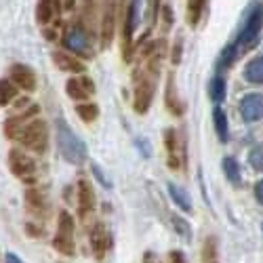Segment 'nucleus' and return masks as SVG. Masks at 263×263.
I'll use <instances>...</instances> for the list:
<instances>
[{
    "mask_svg": "<svg viewBox=\"0 0 263 263\" xmlns=\"http://www.w3.org/2000/svg\"><path fill=\"white\" fill-rule=\"evenodd\" d=\"M143 263H160V259H158L154 253H149V251H147V253L143 255Z\"/></svg>",
    "mask_w": 263,
    "mask_h": 263,
    "instance_id": "37",
    "label": "nucleus"
},
{
    "mask_svg": "<svg viewBox=\"0 0 263 263\" xmlns=\"http://www.w3.org/2000/svg\"><path fill=\"white\" fill-rule=\"evenodd\" d=\"M17 139L26 149L34 152V154H45L49 147V126L45 120L32 118L28 120V124L21 126Z\"/></svg>",
    "mask_w": 263,
    "mask_h": 263,
    "instance_id": "2",
    "label": "nucleus"
},
{
    "mask_svg": "<svg viewBox=\"0 0 263 263\" xmlns=\"http://www.w3.org/2000/svg\"><path fill=\"white\" fill-rule=\"evenodd\" d=\"M55 133H57V147H59V154L63 156V160L70 164H82L86 160V156H89V152H86V143L70 128V124L57 118Z\"/></svg>",
    "mask_w": 263,
    "mask_h": 263,
    "instance_id": "1",
    "label": "nucleus"
},
{
    "mask_svg": "<svg viewBox=\"0 0 263 263\" xmlns=\"http://www.w3.org/2000/svg\"><path fill=\"white\" fill-rule=\"evenodd\" d=\"M213 122H215V130H217V137L221 139V141H228L230 137V130H228V116L221 107H215L213 109Z\"/></svg>",
    "mask_w": 263,
    "mask_h": 263,
    "instance_id": "20",
    "label": "nucleus"
},
{
    "mask_svg": "<svg viewBox=\"0 0 263 263\" xmlns=\"http://www.w3.org/2000/svg\"><path fill=\"white\" fill-rule=\"evenodd\" d=\"M202 263H221L219 261V247H217V238L209 236L204 240L202 247Z\"/></svg>",
    "mask_w": 263,
    "mask_h": 263,
    "instance_id": "23",
    "label": "nucleus"
},
{
    "mask_svg": "<svg viewBox=\"0 0 263 263\" xmlns=\"http://www.w3.org/2000/svg\"><path fill=\"white\" fill-rule=\"evenodd\" d=\"M9 80L17 86V91H26V93H32L36 91V72L26 63H13L11 70H9Z\"/></svg>",
    "mask_w": 263,
    "mask_h": 263,
    "instance_id": "9",
    "label": "nucleus"
},
{
    "mask_svg": "<svg viewBox=\"0 0 263 263\" xmlns=\"http://www.w3.org/2000/svg\"><path fill=\"white\" fill-rule=\"evenodd\" d=\"M76 114L82 122H95L97 116H99V107L97 103H91V101H82L76 105Z\"/></svg>",
    "mask_w": 263,
    "mask_h": 263,
    "instance_id": "22",
    "label": "nucleus"
},
{
    "mask_svg": "<svg viewBox=\"0 0 263 263\" xmlns=\"http://www.w3.org/2000/svg\"><path fill=\"white\" fill-rule=\"evenodd\" d=\"M139 15H141V0H130L126 15H124V28H122V51L124 59H130V42H133V32L139 26Z\"/></svg>",
    "mask_w": 263,
    "mask_h": 263,
    "instance_id": "7",
    "label": "nucleus"
},
{
    "mask_svg": "<svg viewBox=\"0 0 263 263\" xmlns=\"http://www.w3.org/2000/svg\"><path fill=\"white\" fill-rule=\"evenodd\" d=\"M245 78L253 84H263V57H255L247 63Z\"/></svg>",
    "mask_w": 263,
    "mask_h": 263,
    "instance_id": "18",
    "label": "nucleus"
},
{
    "mask_svg": "<svg viewBox=\"0 0 263 263\" xmlns=\"http://www.w3.org/2000/svg\"><path fill=\"white\" fill-rule=\"evenodd\" d=\"M55 15V0H38L36 5V21L40 26L51 24V19Z\"/></svg>",
    "mask_w": 263,
    "mask_h": 263,
    "instance_id": "19",
    "label": "nucleus"
},
{
    "mask_svg": "<svg viewBox=\"0 0 263 263\" xmlns=\"http://www.w3.org/2000/svg\"><path fill=\"white\" fill-rule=\"evenodd\" d=\"M116 30V5L114 0H105L103 15H101V47H109Z\"/></svg>",
    "mask_w": 263,
    "mask_h": 263,
    "instance_id": "11",
    "label": "nucleus"
},
{
    "mask_svg": "<svg viewBox=\"0 0 263 263\" xmlns=\"http://www.w3.org/2000/svg\"><path fill=\"white\" fill-rule=\"evenodd\" d=\"M240 114L247 122H255L259 118H263V95L259 93H251L240 101Z\"/></svg>",
    "mask_w": 263,
    "mask_h": 263,
    "instance_id": "13",
    "label": "nucleus"
},
{
    "mask_svg": "<svg viewBox=\"0 0 263 263\" xmlns=\"http://www.w3.org/2000/svg\"><path fill=\"white\" fill-rule=\"evenodd\" d=\"M26 232H28V236H42V234H45V232L38 230V228L32 226V223H26Z\"/></svg>",
    "mask_w": 263,
    "mask_h": 263,
    "instance_id": "35",
    "label": "nucleus"
},
{
    "mask_svg": "<svg viewBox=\"0 0 263 263\" xmlns=\"http://www.w3.org/2000/svg\"><path fill=\"white\" fill-rule=\"evenodd\" d=\"M26 204H28V209H30L32 213H36V215H45L47 209H49L47 196L42 194L40 190H36V187H30V190L26 192Z\"/></svg>",
    "mask_w": 263,
    "mask_h": 263,
    "instance_id": "16",
    "label": "nucleus"
},
{
    "mask_svg": "<svg viewBox=\"0 0 263 263\" xmlns=\"http://www.w3.org/2000/svg\"><path fill=\"white\" fill-rule=\"evenodd\" d=\"M255 198H257V200L263 204V179H261V181L255 185Z\"/></svg>",
    "mask_w": 263,
    "mask_h": 263,
    "instance_id": "36",
    "label": "nucleus"
},
{
    "mask_svg": "<svg viewBox=\"0 0 263 263\" xmlns=\"http://www.w3.org/2000/svg\"><path fill=\"white\" fill-rule=\"evenodd\" d=\"M168 259H171V263H187V259H185V255L181 251H171Z\"/></svg>",
    "mask_w": 263,
    "mask_h": 263,
    "instance_id": "32",
    "label": "nucleus"
},
{
    "mask_svg": "<svg viewBox=\"0 0 263 263\" xmlns=\"http://www.w3.org/2000/svg\"><path fill=\"white\" fill-rule=\"evenodd\" d=\"M63 47L76 53V55H82V57H93V47H91V38L89 34L84 32V28L80 26H70L68 30L63 32Z\"/></svg>",
    "mask_w": 263,
    "mask_h": 263,
    "instance_id": "5",
    "label": "nucleus"
},
{
    "mask_svg": "<svg viewBox=\"0 0 263 263\" xmlns=\"http://www.w3.org/2000/svg\"><path fill=\"white\" fill-rule=\"evenodd\" d=\"M173 226H175V230H177L183 238H190L192 236V230H190V226H187V221H183L181 217H177V215H173Z\"/></svg>",
    "mask_w": 263,
    "mask_h": 263,
    "instance_id": "29",
    "label": "nucleus"
},
{
    "mask_svg": "<svg viewBox=\"0 0 263 263\" xmlns=\"http://www.w3.org/2000/svg\"><path fill=\"white\" fill-rule=\"evenodd\" d=\"M166 107L177 116L183 112V105L177 99V91H175V86H173V76H168V82H166Z\"/></svg>",
    "mask_w": 263,
    "mask_h": 263,
    "instance_id": "25",
    "label": "nucleus"
},
{
    "mask_svg": "<svg viewBox=\"0 0 263 263\" xmlns=\"http://www.w3.org/2000/svg\"><path fill=\"white\" fill-rule=\"evenodd\" d=\"M65 93H68L70 99L82 103L86 97L95 93V84H93L91 78H86V76H82V78H70L68 82H65Z\"/></svg>",
    "mask_w": 263,
    "mask_h": 263,
    "instance_id": "12",
    "label": "nucleus"
},
{
    "mask_svg": "<svg viewBox=\"0 0 263 263\" xmlns=\"http://www.w3.org/2000/svg\"><path fill=\"white\" fill-rule=\"evenodd\" d=\"M17 97V86L9 78H0V107L9 105Z\"/></svg>",
    "mask_w": 263,
    "mask_h": 263,
    "instance_id": "24",
    "label": "nucleus"
},
{
    "mask_svg": "<svg viewBox=\"0 0 263 263\" xmlns=\"http://www.w3.org/2000/svg\"><path fill=\"white\" fill-rule=\"evenodd\" d=\"M168 194H171L173 202L177 204L181 211H185V213H192V200H190V194H187L183 187L175 185V183H168Z\"/></svg>",
    "mask_w": 263,
    "mask_h": 263,
    "instance_id": "17",
    "label": "nucleus"
},
{
    "mask_svg": "<svg viewBox=\"0 0 263 263\" xmlns=\"http://www.w3.org/2000/svg\"><path fill=\"white\" fill-rule=\"evenodd\" d=\"M166 139V149H168V166L171 168H177L179 166V154H177V133L173 128H168L164 133Z\"/></svg>",
    "mask_w": 263,
    "mask_h": 263,
    "instance_id": "21",
    "label": "nucleus"
},
{
    "mask_svg": "<svg viewBox=\"0 0 263 263\" xmlns=\"http://www.w3.org/2000/svg\"><path fill=\"white\" fill-rule=\"evenodd\" d=\"M204 3L206 0H187V24L190 26L198 24V19L204 11Z\"/></svg>",
    "mask_w": 263,
    "mask_h": 263,
    "instance_id": "27",
    "label": "nucleus"
},
{
    "mask_svg": "<svg viewBox=\"0 0 263 263\" xmlns=\"http://www.w3.org/2000/svg\"><path fill=\"white\" fill-rule=\"evenodd\" d=\"M26 105H30L28 99H19V101H15V109H24Z\"/></svg>",
    "mask_w": 263,
    "mask_h": 263,
    "instance_id": "39",
    "label": "nucleus"
},
{
    "mask_svg": "<svg viewBox=\"0 0 263 263\" xmlns=\"http://www.w3.org/2000/svg\"><path fill=\"white\" fill-rule=\"evenodd\" d=\"M95 209V192L89 183V179L78 181V213L84 219L86 215H91Z\"/></svg>",
    "mask_w": 263,
    "mask_h": 263,
    "instance_id": "15",
    "label": "nucleus"
},
{
    "mask_svg": "<svg viewBox=\"0 0 263 263\" xmlns=\"http://www.w3.org/2000/svg\"><path fill=\"white\" fill-rule=\"evenodd\" d=\"M91 168H93V175L97 177V181H99L103 187H112V181H109V179L105 177V175H103V171H101L97 164H91Z\"/></svg>",
    "mask_w": 263,
    "mask_h": 263,
    "instance_id": "31",
    "label": "nucleus"
},
{
    "mask_svg": "<svg viewBox=\"0 0 263 263\" xmlns=\"http://www.w3.org/2000/svg\"><path fill=\"white\" fill-rule=\"evenodd\" d=\"M74 7H76V0H63V9L65 11H74Z\"/></svg>",
    "mask_w": 263,
    "mask_h": 263,
    "instance_id": "38",
    "label": "nucleus"
},
{
    "mask_svg": "<svg viewBox=\"0 0 263 263\" xmlns=\"http://www.w3.org/2000/svg\"><path fill=\"white\" fill-rule=\"evenodd\" d=\"M5 263H26V261L21 259V257H17L15 253H7L5 255Z\"/></svg>",
    "mask_w": 263,
    "mask_h": 263,
    "instance_id": "34",
    "label": "nucleus"
},
{
    "mask_svg": "<svg viewBox=\"0 0 263 263\" xmlns=\"http://www.w3.org/2000/svg\"><path fill=\"white\" fill-rule=\"evenodd\" d=\"M152 99H154V80L149 76H137L135 78V95H133V107L137 114H145Z\"/></svg>",
    "mask_w": 263,
    "mask_h": 263,
    "instance_id": "8",
    "label": "nucleus"
},
{
    "mask_svg": "<svg viewBox=\"0 0 263 263\" xmlns=\"http://www.w3.org/2000/svg\"><path fill=\"white\" fill-rule=\"evenodd\" d=\"M51 59H53V63L57 65L61 72H70V74H82V72H86L84 63L78 57L68 55L65 51H53L51 53Z\"/></svg>",
    "mask_w": 263,
    "mask_h": 263,
    "instance_id": "14",
    "label": "nucleus"
},
{
    "mask_svg": "<svg viewBox=\"0 0 263 263\" xmlns=\"http://www.w3.org/2000/svg\"><path fill=\"white\" fill-rule=\"evenodd\" d=\"M261 24H263V5H257V7L253 9V13L249 15V19H247V24H245L242 32H240L238 42L234 45L236 51H240V49H249V47L255 45L257 38H259V32H261Z\"/></svg>",
    "mask_w": 263,
    "mask_h": 263,
    "instance_id": "6",
    "label": "nucleus"
},
{
    "mask_svg": "<svg viewBox=\"0 0 263 263\" xmlns=\"http://www.w3.org/2000/svg\"><path fill=\"white\" fill-rule=\"evenodd\" d=\"M53 249L65 257H72L76 253L74 245V217L68 211H61L57 217V232L53 236Z\"/></svg>",
    "mask_w": 263,
    "mask_h": 263,
    "instance_id": "3",
    "label": "nucleus"
},
{
    "mask_svg": "<svg viewBox=\"0 0 263 263\" xmlns=\"http://www.w3.org/2000/svg\"><path fill=\"white\" fill-rule=\"evenodd\" d=\"M9 168L11 173L15 175L17 179L26 181V183H32L36 179V162L32 156H28L26 152H21L17 147H13L9 152Z\"/></svg>",
    "mask_w": 263,
    "mask_h": 263,
    "instance_id": "4",
    "label": "nucleus"
},
{
    "mask_svg": "<svg viewBox=\"0 0 263 263\" xmlns=\"http://www.w3.org/2000/svg\"><path fill=\"white\" fill-rule=\"evenodd\" d=\"M89 240H91L93 255L101 261L105 257V253L109 251V247H112V236H109V232L105 230L103 223H95L89 232Z\"/></svg>",
    "mask_w": 263,
    "mask_h": 263,
    "instance_id": "10",
    "label": "nucleus"
},
{
    "mask_svg": "<svg viewBox=\"0 0 263 263\" xmlns=\"http://www.w3.org/2000/svg\"><path fill=\"white\" fill-rule=\"evenodd\" d=\"M251 164L255 166V168H263V145H259V147H255L253 152H251Z\"/></svg>",
    "mask_w": 263,
    "mask_h": 263,
    "instance_id": "30",
    "label": "nucleus"
},
{
    "mask_svg": "<svg viewBox=\"0 0 263 263\" xmlns=\"http://www.w3.org/2000/svg\"><path fill=\"white\" fill-rule=\"evenodd\" d=\"M181 61V40H177V47L173 49V63H179Z\"/></svg>",
    "mask_w": 263,
    "mask_h": 263,
    "instance_id": "33",
    "label": "nucleus"
},
{
    "mask_svg": "<svg viewBox=\"0 0 263 263\" xmlns=\"http://www.w3.org/2000/svg\"><path fill=\"white\" fill-rule=\"evenodd\" d=\"M221 168H223L226 177H228L232 183H240V166H238V162H236L232 156H228V158L221 160Z\"/></svg>",
    "mask_w": 263,
    "mask_h": 263,
    "instance_id": "28",
    "label": "nucleus"
},
{
    "mask_svg": "<svg viewBox=\"0 0 263 263\" xmlns=\"http://www.w3.org/2000/svg\"><path fill=\"white\" fill-rule=\"evenodd\" d=\"M209 95L215 103H221L226 99V80L221 76H215L209 84Z\"/></svg>",
    "mask_w": 263,
    "mask_h": 263,
    "instance_id": "26",
    "label": "nucleus"
}]
</instances>
